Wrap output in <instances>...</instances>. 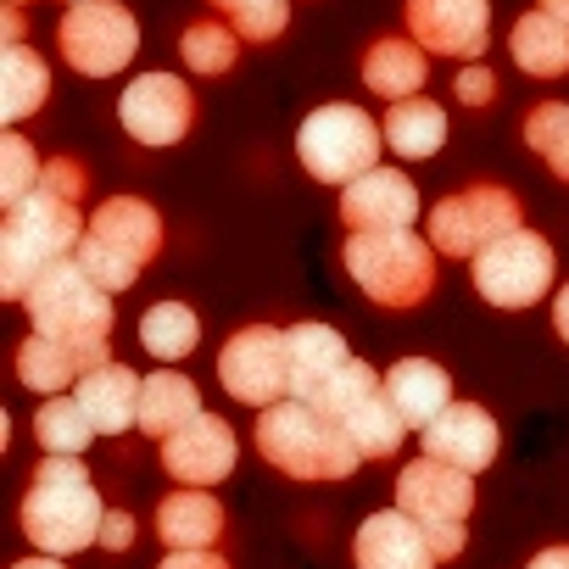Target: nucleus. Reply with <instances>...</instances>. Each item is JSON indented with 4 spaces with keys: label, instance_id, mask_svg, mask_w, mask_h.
Segmentation results:
<instances>
[{
    "label": "nucleus",
    "instance_id": "25",
    "mask_svg": "<svg viewBox=\"0 0 569 569\" xmlns=\"http://www.w3.org/2000/svg\"><path fill=\"white\" fill-rule=\"evenodd\" d=\"M425 73H430L425 46H419V40H402V34L375 40L369 57H363V84H369L375 96H386V101H408V96H419Z\"/></svg>",
    "mask_w": 569,
    "mask_h": 569
},
{
    "label": "nucleus",
    "instance_id": "1",
    "mask_svg": "<svg viewBox=\"0 0 569 569\" xmlns=\"http://www.w3.org/2000/svg\"><path fill=\"white\" fill-rule=\"evenodd\" d=\"M84 229L90 223L79 218V201H62L46 184L18 207H7V223H0V297L23 302L46 268L79 257Z\"/></svg>",
    "mask_w": 569,
    "mask_h": 569
},
{
    "label": "nucleus",
    "instance_id": "28",
    "mask_svg": "<svg viewBox=\"0 0 569 569\" xmlns=\"http://www.w3.org/2000/svg\"><path fill=\"white\" fill-rule=\"evenodd\" d=\"M386 146L397 151V157H436L441 146H447V112L436 107V101H425V96H408V101H391V112H386Z\"/></svg>",
    "mask_w": 569,
    "mask_h": 569
},
{
    "label": "nucleus",
    "instance_id": "11",
    "mask_svg": "<svg viewBox=\"0 0 569 569\" xmlns=\"http://www.w3.org/2000/svg\"><path fill=\"white\" fill-rule=\"evenodd\" d=\"M552 273H558L552 246L530 229H513L475 257V291L491 308H536L552 291Z\"/></svg>",
    "mask_w": 569,
    "mask_h": 569
},
{
    "label": "nucleus",
    "instance_id": "22",
    "mask_svg": "<svg viewBox=\"0 0 569 569\" xmlns=\"http://www.w3.org/2000/svg\"><path fill=\"white\" fill-rule=\"evenodd\" d=\"M386 391H391V402H397V413H402L408 430H425L430 419H441V413L452 408V380H447V369L430 363V358H402V363H391V369H386Z\"/></svg>",
    "mask_w": 569,
    "mask_h": 569
},
{
    "label": "nucleus",
    "instance_id": "35",
    "mask_svg": "<svg viewBox=\"0 0 569 569\" xmlns=\"http://www.w3.org/2000/svg\"><path fill=\"white\" fill-rule=\"evenodd\" d=\"M40 184H46L51 196H62V201H79V196H84V168H79L73 157H57V162H46Z\"/></svg>",
    "mask_w": 569,
    "mask_h": 569
},
{
    "label": "nucleus",
    "instance_id": "20",
    "mask_svg": "<svg viewBox=\"0 0 569 569\" xmlns=\"http://www.w3.org/2000/svg\"><path fill=\"white\" fill-rule=\"evenodd\" d=\"M284 341H291V397L297 402H319L336 386V375L352 363L341 330L330 325H297V330H284Z\"/></svg>",
    "mask_w": 569,
    "mask_h": 569
},
{
    "label": "nucleus",
    "instance_id": "43",
    "mask_svg": "<svg viewBox=\"0 0 569 569\" xmlns=\"http://www.w3.org/2000/svg\"><path fill=\"white\" fill-rule=\"evenodd\" d=\"M541 12H552L558 23H569V0H541Z\"/></svg>",
    "mask_w": 569,
    "mask_h": 569
},
{
    "label": "nucleus",
    "instance_id": "40",
    "mask_svg": "<svg viewBox=\"0 0 569 569\" xmlns=\"http://www.w3.org/2000/svg\"><path fill=\"white\" fill-rule=\"evenodd\" d=\"M552 330L569 341V284H563V291H558V302H552Z\"/></svg>",
    "mask_w": 569,
    "mask_h": 569
},
{
    "label": "nucleus",
    "instance_id": "4",
    "mask_svg": "<svg viewBox=\"0 0 569 569\" xmlns=\"http://www.w3.org/2000/svg\"><path fill=\"white\" fill-rule=\"evenodd\" d=\"M29 319L40 336H57V341H73L84 347L96 363H112V291H101V284L79 268V257L57 262L40 273V284L23 297Z\"/></svg>",
    "mask_w": 569,
    "mask_h": 569
},
{
    "label": "nucleus",
    "instance_id": "37",
    "mask_svg": "<svg viewBox=\"0 0 569 569\" xmlns=\"http://www.w3.org/2000/svg\"><path fill=\"white\" fill-rule=\"evenodd\" d=\"M134 541V519L129 513H107V525H101V547L107 552H123Z\"/></svg>",
    "mask_w": 569,
    "mask_h": 569
},
{
    "label": "nucleus",
    "instance_id": "34",
    "mask_svg": "<svg viewBox=\"0 0 569 569\" xmlns=\"http://www.w3.org/2000/svg\"><path fill=\"white\" fill-rule=\"evenodd\" d=\"M40 157H34V146L23 140V134H7L0 140V201L7 207H18L23 196H34L40 190Z\"/></svg>",
    "mask_w": 569,
    "mask_h": 569
},
{
    "label": "nucleus",
    "instance_id": "2",
    "mask_svg": "<svg viewBox=\"0 0 569 569\" xmlns=\"http://www.w3.org/2000/svg\"><path fill=\"white\" fill-rule=\"evenodd\" d=\"M101 525H107V508L79 458H51L34 469V486L23 497V536L40 552L68 558V552L101 547Z\"/></svg>",
    "mask_w": 569,
    "mask_h": 569
},
{
    "label": "nucleus",
    "instance_id": "21",
    "mask_svg": "<svg viewBox=\"0 0 569 569\" xmlns=\"http://www.w3.org/2000/svg\"><path fill=\"white\" fill-rule=\"evenodd\" d=\"M140 391H146V380H134V369H123V363H101L73 386L96 436H123L129 425H140Z\"/></svg>",
    "mask_w": 569,
    "mask_h": 569
},
{
    "label": "nucleus",
    "instance_id": "9",
    "mask_svg": "<svg viewBox=\"0 0 569 569\" xmlns=\"http://www.w3.org/2000/svg\"><path fill=\"white\" fill-rule=\"evenodd\" d=\"M313 408H325L358 441L363 458H391L402 447V436H408V425H402V413H397V402L386 391V375H375L363 358H352Z\"/></svg>",
    "mask_w": 569,
    "mask_h": 569
},
{
    "label": "nucleus",
    "instance_id": "12",
    "mask_svg": "<svg viewBox=\"0 0 569 569\" xmlns=\"http://www.w3.org/2000/svg\"><path fill=\"white\" fill-rule=\"evenodd\" d=\"M218 386L246 408H273L291 397V341L273 325H246L218 352Z\"/></svg>",
    "mask_w": 569,
    "mask_h": 569
},
{
    "label": "nucleus",
    "instance_id": "36",
    "mask_svg": "<svg viewBox=\"0 0 569 569\" xmlns=\"http://www.w3.org/2000/svg\"><path fill=\"white\" fill-rule=\"evenodd\" d=\"M458 101L463 107H491V96H497V79H491V68H480V62H469L463 73H458Z\"/></svg>",
    "mask_w": 569,
    "mask_h": 569
},
{
    "label": "nucleus",
    "instance_id": "44",
    "mask_svg": "<svg viewBox=\"0 0 569 569\" xmlns=\"http://www.w3.org/2000/svg\"><path fill=\"white\" fill-rule=\"evenodd\" d=\"M7 7H23V0H7Z\"/></svg>",
    "mask_w": 569,
    "mask_h": 569
},
{
    "label": "nucleus",
    "instance_id": "10",
    "mask_svg": "<svg viewBox=\"0 0 569 569\" xmlns=\"http://www.w3.org/2000/svg\"><path fill=\"white\" fill-rule=\"evenodd\" d=\"M525 229V212H519V196L502 190V184H469L458 196H447L436 212H430V246L441 257H480L491 240Z\"/></svg>",
    "mask_w": 569,
    "mask_h": 569
},
{
    "label": "nucleus",
    "instance_id": "27",
    "mask_svg": "<svg viewBox=\"0 0 569 569\" xmlns=\"http://www.w3.org/2000/svg\"><path fill=\"white\" fill-rule=\"evenodd\" d=\"M508 51L530 79H563L569 73V23H558L552 12H525L508 34Z\"/></svg>",
    "mask_w": 569,
    "mask_h": 569
},
{
    "label": "nucleus",
    "instance_id": "15",
    "mask_svg": "<svg viewBox=\"0 0 569 569\" xmlns=\"http://www.w3.org/2000/svg\"><path fill=\"white\" fill-rule=\"evenodd\" d=\"M419 218V184L397 168H375L347 184L341 196V223L352 234H386V229H413Z\"/></svg>",
    "mask_w": 569,
    "mask_h": 569
},
{
    "label": "nucleus",
    "instance_id": "3",
    "mask_svg": "<svg viewBox=\"0 0 569 569\" xmlns=\"http://www.w3.org/2000/svg\"><path fill=\"white\" fill-rule=\"evenodd\" d=\"M257 452L291 480H347L358 475V441L313 402H273L257 419Z\"/></svg>",
    "mask_w": 569,
    "mask_h": 569
},
{
    "label": "nucleus",
    "instance_id": "16",
    "mask_svg": "<svg viewBox=\"0 0 569 569\" xmlns=\"http://www.w3.org/2000/svg\"><path fill=\"white\" fill-rule=\"evenodd\" d=\"M408 34L452 62H480L486 51V0H408Z\"/></svg>",
    "mask_w": 569,
    "mask_h": 569
},
{
    "label": "nucleus",
    "instance_id": "39",
    "mask_svg": "<svg viewBox=\"0 0 569 569\" xmlns=\"http://www.w3.org/2000/svg\"><path fill=\"white\" fill-rule=\"evenodd\" d=\"M530 569H569V547H547V552H536Z\"/></svg>",
    "mask_w": 569,
    "mask_h": 569
},
{
    "label": "nucleus",
    "instance_id": "29",
    "mask_svg": "<svg viewBox=\"0 0 569 569\" xmlns=\"http://www.w3.org/2000/svg\"><path fill=\"white\" fill-rule=\"evenodd\" d=\"M46 96H51V73H46V62L29 46L0 51V118L23 123V118H34L46 107Z\"/></svg>",
    "mask_w": 569,
    "mask_h": 569
},
{
    "label": "nucleus",
    "instance_id": "24",
    "mask_svg": "<svg viewBox=\"0 0 569 569\" xmlns=\"http://www.w3.org/2000/svg\"><path fill=\"white\" fill-rule=\"evenodd\" d=\"M157 536H162L168 552H207L223 536V508L201 486L173 491V497L157 502Z\"/></svg>",
    "mask_w": 569,
    "mask_h": 569
},
{
    "label": "nucleus",
    "instance_id": "38",
    "mask_svg": "<svg viewBox=\"0 0 569 569\" xmlns=\"http://www.w3.org/2000/svg\"><path fill=\"white\" fill-rule=\"evenodd\" d=\"M157 569H229L218 552H168Z\"/></svg>",
    "mask_w": 569,
    "mask_h": 569
},
{
    "label": "nucleus",
    "instance_id": "19",
    "mask_svg": "<svg viewBox=\"0 0 569 569\" xmlns=\"http://www.w3.org/2000/svg\"><path fill=\"white\" fill-rule=\"evenodd\" d=\"M352 563L358 569H436V547L425 536V525L402 508L369 513L352 536Z\"/></svg>",
    "mask_w": 569,
    "mask_h": 569
},
{
    "label": "nucleus",
    "instance_id": "23",
    "mask_svg": "<svg viewBox=\"0 0 569 569\" xmlns=\"http://www.w3.org/2000/svg\"><path fill=\"white\" fill-rule=\"evenodd\" d=\"M90 369H101V363H96L84 347L57 341V336H40V330L18 347V380H23L29 391H40V397H57V391L79 386Z\"/></svg>",
    "mask_w": 569,
    "mask_h": 569
},
{
    "label": "nucleus",
    "instance_id": "42",
    "mask_svg": "<svg viewBox=\"0 0 569 569\" xmlns=\"http://www.w3.org/2000/svg\"><path fill=\"white\" fill-rule=\"evenodd\" d=\"M12 569H68L62 558H51V552H40V558H23V563H12Z\"/></svg>",
    "mask_w": 569,
    "mask_h": 569
},
{
    "label": "nucleus",
    "instance_id": "33",
    "mask_svg": "<svg viewBox=\"0 0 569 569\" xmlns=\"http://www.w3.org/2000/svg\"><path fill=\"white\" fill-rule=\"evenodd\" d=\"M525 146L541 151V162L552 168V179L569 184V107L563 101H541L525 118Z\"/></svg>",
    "mask_w": 569,
    "mask_h": 569
},
{
    "label": "nucleus",
    "instance_id": "31",
    "mask_svg": "<svg viewBox=\"0 0 569 569\" xmlns=\"http://www.w3.org/2000/svg\"><path fill=\"white\" fill-rule=\"evenodd\" d=\"M34 436H40L46 452L79 458V452L96 441V425H90V413H84L79 397H51V402L40 408V419H34Z\"/></svg>",
    "mask_w": 569,
    "mask_h": 569
},
{
    "label": "nucleus",
    "instance_id": "26",
    "mask_svg": "<svg viewBox=\"0 0 569 569\" xmlns=\"http://www.w3.org/2000/svg\"><path fill=\"white\" fill-rule=\"evenodd\" d=\"M190 419H201V391H196V380H184V375H173V369L146 375L140 425H134V430H146L151 441H168V436H179Z\"/></svg>",
    "mask_w": 569,
    "mask_h": 569
},
{
    "label": "nucleus",
    "instance_id": "32",
    "mask_svg": "<svg viewBox=\"0 0 569 569\" xmlns=\"http://www.w3.org/2000/svg\"><path fill=\"white\" fill-rule=\"evenodd\" d=\"M179 57H184L190 73H229L234 57H240V34L223 18H196L179 40Z\"/></svg>",
    "mask_w": 569,
    "mask_h": 569
},
{
    "label": "nucleus",
    "instance_id": "14",
    "mask_svg": "<svg viewBox=\"0 0 569 569\" xmlns=\"http://www.w3.org/2000/svg\"><path fill=\"white\" fill-rule=\"evenodd\" d=\"M118 123L140 146H179L190 134V123H196V96L173 73H140L123 90V101H118Z\"/></svg>",
    "mask_w": 569,
    "mask_h": 569
},
{
    "label": "nucleus",
    "instance_id": "17",
    "mask_svg": "<svg viewBox=\"0 0 569 569\" xmlns=\"http://www.w3.org/2000/svg\"><path fill=\"white\" fill-rule=\"evenodd\" d=\"M234 452H240L234 430H229L223 419L201 413V419H190L179 436H168V441H162V469H168L179 486H201V491H207V486L229 480Z\"/></svg>",
    "mask_w": 569,
    "mask_h": 569
},
{
    "label": "nucleus",
    "instance_id": "13",
    "mask_svg": "<svg viewBox=\"0 0 569 569\" xmlns=\"http://www.w3.org/2000/svg\"><path fill=\"white\" fill-rule=\"evenodd\" d=\"M62 57L84 73V79H112L134 62L140 51V23L129 18V7L118 0H84L62 18Z\"/></svg>",
    "mask_w": 569,
    "mask_h": 569
},
{
    "label": "nucleus",
    "instance_id": "41",
    "mask_svg": "<svg viewBox=\"0 0 569 569\" xmlns=\"http://www.w3.org/2000/svg\"><path fill=\"white\" fill-rule=\"evenodd\" d=\"M0 23H7V46H23V18H18V7H7V18H0Z\"/></svg>",
    "mask_w": 569,
    "mask_h": 569
},
{
    "label": "nucleus",
    "instance_id": "7",
    "mask_svg": "<svg viewBox=\"0 0 569 569\" xmlns=\"http://www.w3.org/2000/svg\"><path fill=\"white\" fill-rule=\"evenodd\" d=\"M380 146H386V129L363 112V107H347V101H330V107H313L308 123L297 129V157L313 179L325 184H352L363 173L380 168Z\"/></svg>",
    "mask_w": 569,
    "mask_h": 569
},
{
    "label": "nucleus",
    "instance_id": "8",
    "mask_svg": "<svg viewBox=\"0 0 569 569\" xmlns=\"http://www.w3.org/2000/svg\"><path fill=\"white\" fill-rule=\"evenodd\" d=\"M397 508L413 513L436 547V558H458L463 541H469V508H475V480L469 469H452L441 458H419V463H402L397 475Z\"/></svg>",
    "mask_w": 569,
    "mask_h": 569
},
{
    "label": "nucleus",
    "instance_id": "30",
    "mask_svg": "<svg viewBox=\"0 0 569 569\" xmlns=\"http://www.w3.org/2000/svg\"><path fill=\"white\" fill-rule=\"evenodd\" d=\"M196 341H201V319H196L184 302H157V308L140 319V347H146L151 358H162V363L190 358Z\"/></svg>",
    "mask_w": 569,
    "mask_h": 569
},
{
    "label": "nucleus",
    "instance_id": "6",
    "mask_svg": "<svg viewBox=\"0 0 569 569\" xmlns=\"http://www.w3.org/2000/svg\"><path fill=\"white\" fill-rule=\"evenodd\" d=\"M341 262L375 308H419L436 284V246L419 240L413 229L352 234Z\"/></svg>",
    "mask_w": 569,
    "mask_h": 569
},
{
    "label": "nucleus",
    "instance_id": "5",
    "mask_svg": "<svg viewBox=\"0 0 569 569\" xmlns=\"http://www.w3.org/2000/svg\"><path fill=\"white\" fill-rule=\"evenodd\" d=\"M162 251V218L140 196H112L90 212V229L79 240V268L101 291H123L140 279V268Z\"/></svg>",
    "mask_w": 569,
    "mask_h": 569
},
{
    "label": "nucleus",
    "instance_id": "18",
    "mask_svg": "<svg viewBox=\"0 0 569 569\" xmlns=\"http://www.w3.org/2000/svg\"><path fill=\"white\" fill-rule=\"evenodd\" d=\"M419 441H425V458H441V463L469 469V475L475 469H491L497 463V447H502L497 419L480 402H452L441 419H430L419 430Z\"/></svg>",
    "mask_w": 569,
    "mask_h": 569
},
{
    "label": "nucleus",
    "instance_id": "45",
    "mask_svg": "<svg viewBox=\"0 0 569 569\" xmlns=\"http://www.w3.org/2000/svg\"><path fill=\"white\" fill-rule=\"evenodd\" d=\"M68 7H84V0H68Z\"/></svg>",
    "mask_w": 569,
    "mask_h": 569
}]
</instances>
